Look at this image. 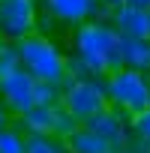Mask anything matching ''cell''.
Masks as SVG:
<instances>
[{
	"instance_id": "obj_1",
	"label": "cell",
	"mask_w": 150,
	"mask_h": 153,
	"mask_svg": "<svg viewBox=\"0 0 150 153\" xmlns=\"http://www.w3.org/2000/svg\"><path fill=\"white\" fill-rule=\"evenodd\" d=\"M123 36L111 21H81L72 30V54H78L90 75H108L123 69Z\"/></svg>"
},
{
	"instance_id": "obj_2",
	"label": "cell",
	"mask_w": 150,
	"mask_h": 153,
	"mask_svg": "<svg viewBox=\"0 0 150 153\" xmlns=\"http://www.w3.org/2000/svg\"><path fill=\"white\" fill-rule=\"evenodd\" d=\"M18 51H21V66L39 81L66 84V54L54 39H48L45 33H30L27 39L18 42Z\"/></svg>"
},
{
	"instance_id": "obj_3",
	"label": "cell",
	"mask_w": 150,
	"mask_h": 153,
	"mask_svg": "<svg viewBox=\"0 0 150 153\" xmlns=\"http://www.w3.org/2000/svg\"><path fill=\"white\" fill-rule=\"evenodd\" d=\"M105 90H108V105L135 117L144 108H150V72H138V69H129V66L108 72L105 75Z\"/></svg>"
},
{
	"instance_id": "obj_4",
	"label": "cell",
	"mask_w": 150,
	"mask_h": 153,
	"mask_svg": "<svg viewBox=\"0 0 150 153\" xmlns=\"http://www.w3.org/2000/svg\"><path fill=\"white\" fill-rule=\"evenodd\" d=\"M60 102L78 117L81 123H87L90 117H96L102 108H108V90H105V75H87V78H66L63 84V96Z\"/></svg>"
},
{
	"instance_id": "obj_5",
	"label": "cell",
	"mask_w": 150,
	"mask_h": 153,
	"mask_svg": "<svg viewBox=\"0 0 150 153\" xmlns=\"http://www.w3.org/2000/svg\"><path fill=\"white\" fill-rule=\"evenodd\" d=\"M39 21V6L36 0H0V30L3 39L21 42L30 33H36Z\"/></svg>"
},
{
	"instance_id": "obj_6",
	"label": "cell",
	"mask_w": 150,
	"mask_h": 153,
	"mask_svg": "<svg viewBox=\"0 0 150 153\" xmlns=\"http://www.w3.org/2000/svg\"><path fill=\"white\" fill-rule=\"evenodd\" d=\"M36 75H30L24 66H18L15 72L0 78V99L9 108V114L21 117L24 111H30L36 105Z\"/></svg>"
},
{
	"instance_id": "obj_7",
	"label": "cell",
	"mask_w": 150,
	"mask_h": 153,
	"mask_svg": "<svg viewBox=\"0 0 150 153\" xmlns=\"http://www.w3.org/2000/svg\"><path fill=\"white\" fill-rule=\"evenodd\" d=\"M45 12L54 15L60 24H81V21H111L114 9H108L102 0H45Z\"/></svg>"
},
{
	"instance_id": "obj_8",
	"label": "cell",
	"mask_w": 150,
	"mask_h": 153,
	"mask_svg": "<svg viewBox=\"0 0 150 153\" xmlns=\"http://www.w3.org/2000/svg\"><path fill=\"white\" fill-rule=\"evenodd\" d=\"M87 126H90L93 132H99L114 150H120V147H126V144L132 141V117H129L126 111L114 108V105H108V108H102L96 117H90Z\"/></svg>"
},
{
	"instance_id": "obj_9",
	"label": "cell",
	"mask_w": 150,
	"mask_h": 153,
	"mask_svg": "<svg viewBox=\"0 0 150 153\" xmlns=\"http://www.w3.org/2000/svg\"><path fill=\"white\" fill-rule=\"evenodd\" d=\"M111 24L120 30V36L132 39H150V9H138L132 3L117 6L111 15Z\"/></svg>"
},
{
	"instance_id": "obj_10",
	"label": "cell",
	"mask_w": 150,
	"mask_h": 153,
	"mask_svg": "<svg viewBox=\"0 0 150 153\" xmlns=\"http://www.w3.org/2000/svg\"><path fill=\"white\" fill-rule=\"evenodd\" d=\"M66 144H69V153H114V147L99 132H93L87 123L75 132V135H69Z\"/></svg>"
},
{
	"instance_id": "obj_11",
	"label": "cell",
	"mask_w": 150,
	"mask_h": 153,
	"mask_svg": "<svg viewBox=\"0 0 150 153\" xmlns=\"http://www.w3.org/2000/svg\"><path fill=\"white\" fill-rule=\"evenodd\" d=\"M54 117H57V105H33L30 111H24L18 117L24 132H54Z\"/></svg>"
},
{
	"instance_id": "obj_12",
	"label": "cell",
	"mask_w": 150,
	"mask_h": 153,
	"mask_svg": "<svg viewBox=\"0 0 150 153\" xmlns=\"http://www.w3.org/2000/svg\"><path fill=\"white\" fill-rule=\"evenodd\" d=\"M123 66L138 69V72H150V39H132L123 36Z\"/></svg>"
},
{
	"instance_id": "obj_13",
	"label": "cell",
	"mask_w": 150,
	"mask_h": 153,
	"mask_svg": "<svg viewBox=\"0 0 150 153\" xmlns=\"http://www.w3.org/2000/svg\"><path fill=\"white\" fill-rule=\"evenodd\" d=\"M27 153H69V144L54 132H27Z\"/></svg>"
},
{
	"instance_id": "obj_14",
	"label": "cell",
	"mask_w": 150,
	"mask_h": 153,
	"mask_svg": "<svg viewBox=\"0 0 150 153\" xmlns=\"http://www.w3.org/2000/svg\"><path fill=\"white\" fill-rule=\"evenodd\" d=\"M81 126H84V123L75 117V114H72V111H69L63 102L57 105V117H54V135H57V138H63V141H66L69 135H75Z\"/></svg>"
},
{
	"instance_id": "obj_15",
	"label": "cell",
	"mask_w": 150,
	"mask_h": 153,
	"mask_svg": "<svg viewBox=\"0 0 150 153\" xmlns=\"http://www.w3.org/2000/svg\"><path fill=\"white\" fill-rule=\"evenodd\" d=\"M21 66V51H18V42H9V39H0V78L9 72H15Z\"/></svg>"
},
{
	"instance_id": "obj_16",
	"label": "cell",
	"mask_w": 150,
	"mask_h": 153,
	"mask_svg": "<svg viewBox=\"0 0 150 153\" xmlns=\"http://www.w3.org/2000/svg\"><path fill=\"white\" fill-rule=\"evenodd\" d=\"M0 153H27V135H21L15 126L0 129Z\"/></svg>"
},
{
	"instance_id": "obj_17",
	"label": "cell",
	"mask_w": 150,
	"mask_h": 153,
	"mask_svg": "<svg viewBox=\"0 0 150 153\" xmlns=\"http://www.w3.org/2000/svg\"><path fill=\"white\" fill-rule=\"evenodd\" d=\"M63 84L54 81H36V105H60Z\"/></svg>"
},
{
	"instance_id": "obj_18",
	"label": "cell",
	"mask_w": 150,
	"mask_h": 153,
	"mask_svg": "<svg viewBox=\"0 0 150 153\" xmlns=\"http://www.w3.org/2000/svg\"><path fill=\"white\" fill-rule=\"evenodd\" d=\"M132 135H135V138H144V141L150 144V108H144L141 114L132 117Z\"/></svg>"
},
{
	"instance_id": "obj_19",
	"label": "cell",
	"mask_w": 150,
	"mask_h": 153,
	"mask_svg": "<svg viewBox=\"0 0 150 153\" xmlns=\"http://www.w3.org/2000/svg\"><path fill=\"white\" fill-rule=\"evenodd\" d=\"M114 153H150V144H147L144 138H135V135H132V141H129L126 147L114 150Z\"/></svg>"
},
{
	"instance_id": "obj_20",
	"label": "cell",
	"mask_w": 150,
	"mask_h": 153,
	"mask_svg": "<svg viewBox=\"0 0 150 153\" xmlns=\"http://www.w3.org/2000/svg\"><path fill=\"white\" fill-rule=\"evenodd\" d=\"M3 126H9V108L3 105V99H0V129Z\"/></svg>"
},
{
	"instance_id": "obj_21",
	"label": "cell",
	"mask_w": 150,
	"mask_h": 153,
	"mask_svg": "<svg viewBox=\"0 0 150 153\" xmlns=\"http://www.w3.org/2000/svg\"><path fill=\"white\" fill-rule=\"evenodd\" d=\"M102 3H105L108 9H117V6H126V3H129V0H102Z\"/></svg>"
},
{
	"instance_id": "obj_22",
	"label": "cell",
	"mask_w": 150,
	"mask_h": 153,
	"mask_svg": "<svg viewBox=\"0 0 150 153\" xmlns=\"http://www.w3.org/2000/svg\"><path fill=\"white\" fill-rule=\"evenodd\" d=\"M132 6H138V9H150V0H129Z\"/></svg>"
},
{
	"instance_id": "obj_23",
	"label": "cell",
	"mask_w": 150,
	"mask_h": 153,
	"mask_svg": "<svg viewBox=\"0 0 150 153\" xmlns=\"http://www.w3.org/2000/svg\"><path fill=\"white\" fill-rule=\"evenodd\" d=\"M0 39H3V30H0Z\"/></svg>"
}]
</instances>
